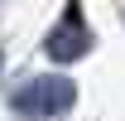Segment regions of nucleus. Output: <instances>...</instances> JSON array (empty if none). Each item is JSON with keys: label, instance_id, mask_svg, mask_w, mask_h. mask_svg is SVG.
<instances>
[{"label": "nucleus", "instance_id": "1", "mask_svg": "<svg viewBox=\"0 0 125 121\" xmlns=\"http://www.w3.org/2000/svg\"><path fill=\"white\" fill-rule=\"evenodd\" d=\"M72 102H77V87L67 82V77H34V82H24V87L10 97V106H15L19 116H62V111H72Z\"/></svg>", "mask_w": 125, "mask_h": 121}, {"label": "nucleus", "instance_id": "2", "mask_svg": "<svg viewBox=\"0 0 125 121\" xmlns=\"http://www.w3.org/2000/svg\"><path fill=\"white\" fill-rule=\"evenodd\" d=\"M43 48H48V58H58V63H72V58H82L87 48H92V29L82 24V15L77 10H67V15L48 29V39H43Z\"/></svg>", "mask_w": 125, "mask_h": 121}]
</instances>
